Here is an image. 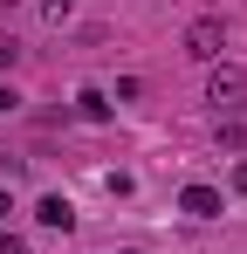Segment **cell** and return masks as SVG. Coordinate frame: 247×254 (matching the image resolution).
<instances>
[{
  "instance_id": "52a82bcc",
  "label": "cell",
  "mask_w": 247,
  "mask_h": 254,
  "mask_svg": "<svg viewBox=\"0 0 247 254\" xmlns=\"http://www.w3.org/2000/svg\"><path fill=\"white\" fill-rule=\"evenodd\" d=\"M14 55H21V48H14V42H0V69H14Z\"/></svg>"
},
{
  "instance_id": "8992f818",
  "label": "cell",
  "mask_w": 247,
  "mask_h": 254,
  "mask_svg": "<svg viewBox=\"0 0 247 254\" xmlns=\"http://www.w3.org/2000/svg\"><path fill=\"white\" fill-rule=\"evenodd\" d=\"M0 254H21V234L14 227H0Z\"/></svg>"
},
{
  "instance_id": "30bf717a",
  "label": "cell",
  "mask_w": 247,
  "mask_h": 254,
  "mask_svg": "<svg viewBox=\"0 0 247 254\" xmlns=\"http://www.w3.org/2000/svg\"><path fill=\"white\" fill-rule=\"evenodd\" d=\"M48 14H55V21H62V14H69V0H48Z\"/></svg>"
},
{
  "instance_id": "ba28073f",
  "label": "cell",
  "mask_w": 247,
  "mask_h": 254,
  "mask_svg": "<svg viewBox=\"0 0 247 254\" xmlns=\"http://www.w3.org/2000/svg\"><path fill=\"white\" fill-rule=\"evenodd\" d=\"M234 192H247V158H241V165H234Z\"/></svg>"
},
{
  "instance_id": "7c38bea8",
  "label": "cell",
  "mask_w": 247,
  "mask_h": 254,
  "mask_svg": "<svg viewBox=\"0 0 247 254\" xmlns=\"http://www.w3.org/2000/svg\"><path fill=\"white\" fill-rule=\"evenodd\" d=\"M117 254H137V248H117Z\"/></svg>"
},
{
  "instance_id": "8fae6325",
  "label": "cell",
  "mask_w": 247,
  "mask_h": 254,
  "mask_svg": "<svg viewBox=\"0 0 247 254\" xmlns=\"http://www.w3.org/2000/svg\"><path fill=\"white\" fill-rule=\"evenodd\" d=\"M7 213H14V206H7V192H0V227H7Z\"/></svg>"
},
{
  "instance_id": "7a4b0ae2",
  "label": "cell",
  "mask_w": 247,
  "mask_h": 254,
  "mask_svg": "<svg viewBox=\"0 0 247 254\" xmlns=\"http://www.w3.org/2000/svg\"><path fill=\"white\" fill-rule=\"evenodd\" d=\"M185 55H192V62H220V55H227V21H213V14L192 21V28H185Z\"/></svg>"
},
{
  "instance_id": "5b68a950",
  "label": "cell",
  "mask_w": 247,
  "mask_h": 254,
  "mask_svg": "<svg viewBox=\"0 0 247 254\" xmlns=\"http://www.w3.org/2000/svg\"><path fill=\"white\" fill-rule=\"evenodd\" d=\"M76 103H82V117H89V124H110V96H103V89H82Z\"/></svg>"
},
{
  "instance_id": "6da1fadb",
  "label": "cell",
  "mask_w": 247,
  "mask_h": 254,
  "mask_svg": "<svg viewBox=\"0 0 247 254\" xmlns=\"http://www.w3.org/2000/svg\"><path fill=\"white\" fill-rule=\"evenodd\" d=\"M206 103H213L220 117H241V110H247V69L213 62V76H206Z\"/></svg>"
},
{
  "instance_id": "9c48e42d",
  "label": "cell",
  "mask_w": 247,
  "mask_h": 254,
  "mask_svg": "<svg viewBox=\"0 0 247 254\" xmlns=\"http://www.w3.org/2000/svg\"><path fill=\"white\" fill-rule=\"evenodd\" d=\"M14 103H21V96H14V89H0V117H7V110H14Z\"/></svg>"
},
{
  "instance_id": "4fadbf2b",
  "label": "cell",
  "mask_w": 247,
  "mask_h": 254,
  "mask_svg": "<svg viewBox=\"0 0 247 254\" xmlns=\"http://www.w3.org/2000/svg\"><path fill=\"white\" fill-rule=\"evenodd\" d=\"M0 7H14V0H0Z\"/></svg>"
},
{
  "instance_id": "277c9868",
  "label": "cell",
  "mask_w": 247,
  "mask_h": 254,
  "mask_svg": "<svg viewBox=\"0 0 247 254\" xmlns=\"http://www.w3.org/2000/svg\"><path fill=\"white\" fill-rule=\"evenodd\" d=\"M35 220H41V227H55V234H69V227H76V206H69L62 192H48V199L35 206Z\"/></svg>"
},
{
  "instance_id": "3957f363",
  "label": "cell",
  "mask_w": 247,
  "mask_h": 254,
  "mask_svg": "<svg viewBox=\"0 0 247 254\" xmlns=\"http://www.w3.org/2000/svg\"><path fill=\"white\" fill-rule=\"evenodd\" d=\"M179 213H192V220H220V213H227V192H220V186H185V192H179Z\"/></svg>"
}]
</instances>
